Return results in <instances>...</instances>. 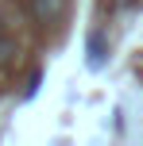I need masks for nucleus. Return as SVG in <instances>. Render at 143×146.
<instances>
[{"instance_id":"nucleus-1","label":"nucleus","mask_w":143,"mask_h":146,"mask_svg":"<svg viewBox=\"0 0 143 146\" xmlns=\"http://www.w3.org/2000/svg\"><path fill=\"white\" fill-rule=\"evenodd\" d=\"M105 58H108V42H105V35H89V66H105Z\"/></svg>"},{"instance_id":"nucleus-2","label":"nucleus","mask_w":143,"mask_h":146,"mask_svg":"<svg viewBox=\"0 0 143 146\" xmlns=\"http://www.w3.org/2000/svg\"><path fill=\"white\" fill-rule=\"evenodd\" d=\"M31 12H35L39 19H54V15L62 12V0H31Z\"/></svg>"}]
</instances>
